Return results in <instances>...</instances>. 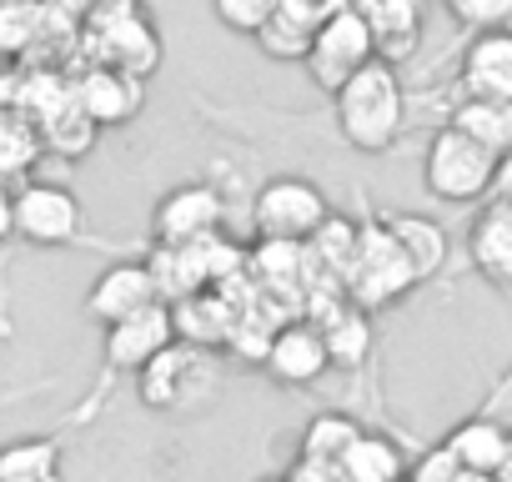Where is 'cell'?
Wrapping results in <instances>:
<instances>
[{
  "label": "cell",
  "mask_w": 512,
  "mask_h": 482,
  "mask_svg": "<svg viewBox=\"0 0 512 482\" xmlns=\"http://www.w3.org/2000/svg\"><path fill=\"white\" fill-rule=\"evenodd\" d=\"M337 111V131L357 156H387L402 131H407V91L397 76V61L372 56L352 81H342V91L332 96Z\"/></svg>",
  "instance_id": "1"
},
{
  "label": "cell",
  "mask_w": 512,
  "mask_h": 482,
  "mask_svg": "<svg viewBox=\"0 0 512 482\" xmlns=\"http://www.w3.org/2000/svg\"><path fill=\"white\" fill-rule=\"evenodd\" d=\"M497 166L502 156L487 151L477 136H467L462 126H437L427 151H422V186L427 196L447 201V206H477L497 191Z\"/></svg>",
  "instance_id": "2"
},
{
  "label": "cell",
  "mask_w": 512,
  "mask_h": 482,
  "mask_svg": "<svg viewBox=\"0 0 512 482\" xmlns=\"http://www.w3.org/2000/svg\"><path fill=\"white\" fill-rule=\"evenodd\" d=\"M417 287V267L407 257V247L397 241V231L387 226V216H367L357 226V252L347 267V297L367 312H382L392 302H402Z\"/></svg>",
  "instance_id": "3"
},
{
  "label": "cell",
  "mask_w": 512,
  "mask_h": 482,
  "mask_svg": "<svg viewBox=\"0 0 512 482\" xmlns=\"http://www.w3.org/2000/svg\"><path fill=\"white\" fill-rule=\"evenodd\" d=\"M216 382H221L216 377V352L196 347V342H181V337L136 372L141 407H151V412H191L196 402H206L216 392Z\"/></svg>",
  "instance_id": "4"
},
{
  "label": "cell",
  "mask_w": 512,
  "mask_h": 482,
  "mask_svg": "<svg viewBox=\"0 0 512 482\" xmlns=\"http://www.w3.org/2000/svg\"><path fill=\"white\" fill-rule=\"evenodd\" d=\"M372 56H382L377 51V36H372V26H367V16L352 6V0H342V6L317 26V36H312V51H307V81L317 86V91H327V96H337L342 91V81H352Z\"/></svg>",
  "instance_id": "5"
},
{
  "label": "cell",
  "mask_w": 512,
  "mask_h": 482,
  "mask_svg": "<svg viewBox=\"0 0 512 482\" xmlns=\"http://www.w3.org/2000/svg\"><path fill=\"white\" fill-rule=\"evenodd\" d=\"M86 41L91 56L136 76H151L161 66V36L151 26V16L141 11V0H106L86 16Z\"/></svg>",
  "instance_id": "6"
},
{
  "label": "cell",
  "mask_w": 512,
  "mask_h": 482,
  "mask_svg": "<svg viewBox=\"0 0 512 482\" xmlns=\"http://www.w3.org/2000/svg\"><path fill=\"white\" fill-rule=\"evenodd\" d=\"M16 241L26 247H86L81 196L61 181H21L16 186Z\"/></svg>",
  "instance_id": "7"
},
{
  "label": "cell",
  "mask_w": 512,
  "mask_h": 482,
  "mask_svg": "<svg viewBox=\"0 0 512 482\" xmlns=\"http://www.w3.org/2000/svg\"><path fill=\"white\" fill-rule=\"evenodd\" d=\"M332 216L327 191L307 176H272L262 191L251 196V231L277 236V241H307L317 226Z\"/></svg>",
  "instance_id": "8"
},
{
  "label": "cell",
  "mask_w": 512,
  "mask_h": 482,
  "mask_svg": "<svg viewBox=\"0 0 512 482\" xmlns=\"http://www.w3.org/2000/svg\"><path fill=\"white\" fill-rule=\"evenodd\" d=\"M226 221V201L211 181H186V186H171L156 211H151V236L156 247H186V241H201V236H216Z\"/></svg>",
  "instance_id": "9"
},
{
  "label": "cell",
  "mask_w": 512,
  "mask_h": 482,
  "mask_svg": "<svg viewBox=\"0 0 512 482\" xmlns=\"http://www.w3.org/2000/svg\"><path fill=\"white\" fill-rule=\"evenodd\" d=\"M176 342V312H171V302L161 297V302H151V307H141V312H131V317H121V322H111L106 327V342H101V362H106V372H141L156 352H166Z\"/></svg>",
  "instance_id": "10"
},
{
  "label": "cell",
  "mask_w": 512,
  "mask_h": 482,
  "mask_svg": "<svg viewBox=\"0 0 512 482\" xmlns=\"http://www.w3.org/2000/svg\"><path fill=\"white\" fill-rule=\"evenodd\" d=\"M262 367L272 382L282 387H312L327 377L332 362V347H327V332L322 322H287L267 337V352H262Z\"/></svg>",
  "instance_id": "11"
},
{
  "label": "cell",
  "mask_w": 512,
  "mask_h": 482,
  "mask_svg": "<svg viewBox=\"0 0 512 482\" xmlns=\"http://www.w3.org/2000/svg\"><path fill=\"white\" fill-rule=\"evenodd\" d=\"M151 302H161V282H156V272H151V262H111L96 282H91V292H86V317L96 322V327H111V322H121V317H131V312H141V307H151Z\"/></svg>",
  "instance_id": "12"
},
{
  "label": "cell",
  "mask_w": 512,
  "mask_h": 482,
  "mask_svg": "<svg viewBox=\"0 0 512 482\" xmlns=\"http://www.w3.org/2000/svg\"><path fill=\"white\" fill-rule=\"evenodd\" d=\"M457 86H462V96L512 101V26L467 31V46L457 61Z\"/></svg>",
  "instance_id": "13"
},
{
  "label": "cell",
  "mask_w": 512,
  "mask_h": 482,
  "mask_svg": "<svg viewBox=\"0 0 512 482\" xmlns=\"http://www.w3.org/2000/svg\"><path fill=\"white\" fill-rule=\"evenodd\" d=\"M76 101L86 106V116H91L96 126H126V121H136V111L146 106V76L96 61V66L76 81Z\"/></svg>",
  "instance_id": "14"
},
{
  "label": "cell",
  "mask_w": 512,
  "mask_h": 482,
  "mask_svg": "<svg viewBox=\"0 0 512 482\" xmlns=\"http://www.w3.org/2000/svg\"><path fill=\"white\" fill-rule=\"evenodd\" d=\"M467 262L502 292H512V201L487 196L472 231H467Z\"/></svg>",
  "instance_id": "15"
},
{
  "label": "cell",
  "mask_w": 512,
  "mask_h": 482,
  "mask_svg": "<svg viewBox=\"0 0 512 482\" xmlns=\"http://www.w3.org/2000/svg\"><path fill=\"white\" fill-rule=\"evenodd\" d=\"M352 6L367 16L372 36H377V51L387 61H402L417 51V36H422V0H352Z\"/></svg>",
  "instance_id": "16"
},
{
  "label": "cell",
  "mask_w": 512,
  "mask_h": 482,
  "mask_svg": "<svg viewBox=\"0 0 512 482\" xmlns=\"http://www.w3.org/2000/svg\"><path fill=\"white\" fill-rule=\"evenodd\" d=\"M41 156H46V136H41L36 116L0 106V181H6V186L31 181Z\"/></svg>",
  "instance_id": "17"
},
{
  "label": "cell",
  "mask_w": 512,
  "mask_h": 482,
  "mask_svg": "<svg viewBox=\"0 0 512 482\" xmlns=\"http://www.w3.org/2000/svg\"><path fill=\"white\" fill-rule=\"evenodd\" d=\"M507 437H512L507 422H497L492 412H472V417H462L442 442L457 452V462H462L467 472H497V467H502V452H507Z\"/></svg>",
  "instance_id": "18"
},
{
  "label": "cell",
  "mask_w": 512,
  "mask_h": 482,
  "mask_svg": "<svg viewBox=\"0 0 512 482\" xmlns=\"http://www.w3.org/2000/svg\"><path fill=\"white\" fill-rule=\"evenodd\" d=\"M171 312H176V337H181V342H196V347H211V352L236 332V317L226 312V302H221L211 287L176 297Z\"/></svg>",
  "instance_id": "19"
},
{
  "label": "cell",
  "mask_w": 512,
  "mask_h": 482,
  "mask_svg": "<svg viewBox=\"0 0 512 482\" xmlns=\"http://www.w3.org/2000/svg\"><path fill=\"white\" fill-rule=\"evenodd\" d=\"M36 126H41V136H46V151H56L61 161L91 156V146H96V136H101V126H96V121L86 116V106L76 101V86H71L66 101H56L46 116H36Z\"/></svg>",
  "instance_id": "20"
},
{
  "label": "cell",
  "mask_w": 512,
  "mask_h": 482,
  "mask_svg": "<svg viewBox=\"0 0 512 482\" xmlns=\"http://www.w3.org/2000/svg\"><path fill=\"white\" fill-rule=\"evenodd\" d=\"M51 21H56V0H6L0 6V61H26L46 41Z\"/></svg>",
  "instance_id": "21"
},
{
  "label": "cell",
  "mask_w": 512,
  "mask_h": 482,
  "mask_svg": "<svg viewBox=\"0 0 512 482\" xmlns=\"http://www.w3.org/2000/svg\"><path fill=\"white\" fill-rule=\"evenodd\" d=\"M66 452L56 437H16L0 447V482H61Z\"/></svg>",
  "instance_id": "22"
},
{
  "label": "cell",
  "mask_w": 512,
  "mask_h": 482,
  "mask_svg": "<svg viewBox=\"0 0 512 482\" xmlns=\"http://www.w3.org/2000/svg\"><path fill=\"white\" fill-rule=\"evenodd\" d=\"M387 226L397 231V241L407 247V257L417 267V282H427V277H437L447 267V231L432 216H422V211H387Z\"/></svg>",
  "instance_id": "23"
},
{
  "label": "cell",
  "mask_w": 512,
  "mask_h": 482,
  "mask_svg": "<svg viewBox=\"0 0 512 482\" xmlns=\"http://www.w3.org/2000/svg\"><path fill=\"white\" fill-rule=\"evenodd\" d=\"M452 126H462L467 136H477L487 151L507 156L512 151V101H492V96H462L447 116Z\"/></svg>",
  "instance_id": "24"
},
{
  "label": "cell",
  "mask_w": 512,
  "mask_h": 482,
  "mask_svg": "<svg viewBox=\"0 0 512 482\" xmlns=\"http://www.w3.org/2000/svg\"><path fill=\"white\" fill-rule=\"evenodd\" d=\"M372 312L367 307H357L352 297L337 307V312H322L317 322H322V332H327V347H332V362L337 367H357L362 357H367V347H372V322H367Z\"/></svg>",
  "instance_id": "25"
},
{
  "label": "cell",
  "mask_w": 512,
  "mask_h": 482,
  "mask_svg": "<svg viewBox=\"0 0 512 482\" xmlns=\"http://www.w3.org/2000/svg\"><path fill=\"white\" fill-rule=\"evenodd\" d=\"M337 472H342L347 482H402V477H407V472H402V452H397V442H387V437H367V432H357V442L342 452Z\"/></svg>",
  "instance_id": "26"
},
{
  "label": "cell",
  "mask_w": 512,
  "mask_h": 482,
  "mask_svg": "<svg viewBox=\"0 0 512 482\" xmlns=\"http://www.w3.org/2000/svg\"><path fill=\"white\" fill-rule=\"evenodd\" d=\"M352 442H357V422L342 417V412H322V417L307 427V457H317V462H327V467H337Z\"/></svg>",
  "instance_id": "27"
},
{
  "label": "cell",
  "mask_w": 512,
  "mask_h": 482,
  "mask_svg": "<svg viewBox=\"0 0 512 482\" xmlns=\"http://www.w3.org/2000/svg\"><path fill=\"white\" fill-rule=\"evenodd\" d=\"M211 11H216V21H221L226 31H236V36H251V41H256V31H262V26L272 21L277 0H211Z\"/></svg>",
  "instance_id": "28"
},
{
  "label": "cell",
  "mask_w": 512,
  "mask_h": 482,
  "mask_svg": "<svg viewBox=\"0 0 512 482\" xmlns=\"http://www.w3.org/2000/svg\"><path fill=\"white\" fill-rule=\"evenodd\" d=\"M442 11L462 31H487V26H512V0H442Z\"/></svg>",
  "instance_id": "29"
},
{
  "label": "cell",
  "mask_w": 512,
  "mask_h": 482,
  "mask_svg": "<svg viewBox=\"0 0 512 482\" xmlns=\"http://www.w3.org/2000/svg\"><path fill=\"white\" fill-rule=\"evenodd\" d=\"M472 472L457 462V452L447 447V442H437V447H427L417 462H412V472H407V482H467Z\"/></svg>",
  "instance_id": "30"
},
{
  "label": "cell",
  "mask_w": 512,
  "mask_h": 482,
  "mask_svg": "<svg viewBox=\"0 0 512 482\" xmlns=\"http://www.w3.org/2000/svg\"><path fill=\"white\" fill-rule=\"evenodd\" d=\"M16 236V186L0 181V241Z\"/></svg>",
  "instance_id": "31"
},
{
  "label": "cell",
  "mask_w": 512,
  "mask_h": 482,
  "mask_svg": "<svg viewBox=\"0 0 512 482\" xmlns=\"http://www.w3.org/2000/svg\"><path fill=\"white\" fill-rule=\"evenodd\" d=\"M492 196H507V201H512V151H507L502 166H497V191H492Z\"/></svg>",
  "instance_id": "32"
},
{
  "label": "cell",
  "mask_w": 512,
  "mask_h": 482,
  "mask_svg": "<svg viewBox=\"0 0 512 482\" xmlns=\"http://www.w3.org/2000/svg\"><path fill=\"white\" fill-rule=\"evenodd\" d=\"M61 6H66V11H76V16H91L96 6H106V0H61Z\"/></svg>",
  "instance_id": "33"
},
{
  "label": "cell",
  "mask_w": 512,
  "mask_h": 482,
  "mask_svg": "<svg viewBox=\"0 0 512 482\" xmlns=\"http://www.w3.org/2000/svg\"><path fill=\"white\" fill-rule=\"evenodd\" d=\"M502 482H512V437H507V452H502V467H497Z\"/></svg>",
  "instance_id": "34"
},
{
  "label": "cell",
  "mask_w": 512,
  "mask_h": 482,
  "mask_svg": "<svg viewBox=\"0 0 512 482\" xmlns=\"http://www.w3.org/2000/svg\"><path fill=\"white\" fill-rule=\"evenodd\" d=\"M467 482H502V477H497V472H472Z\"/></svg>",
  "instance_id": "35"
},
{
  "label": "cell",
  "mask_w": 512,
  "mask_h": 482,
  "mask_svg": "<svg viewBox=\"0 0 512 482\" xmlns=\"http://www.w3.org/2000/svg\"><path fill=\"white\" fill-rule=\"evenodd\" d=\"M0 6H6V0H0Z\"/></svg>",
  "instance_id": "36"
},
{
  "label": "cell",
  "mask_w": 512,
  "mask_h": 482,
  "mask_svg": "<svg viewBox=\"0 0 512 482\" xmlns=\"http://www.w3.org/2000/svg\"><path fill=\"white\" fill-rule=\"evenodd\" d=\"M402 482H407V477H402Z\"/></svg>",
  "instance_id": "37"
}]
</instances>
